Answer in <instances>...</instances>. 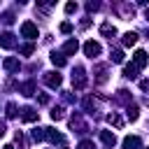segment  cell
Segmentation results:
<instances>
[{"mask_svg": "<svg viewBox=\"0 0 149 149\" xmlns=\"http://www.w3.org/2000/svg\"><path fill=\"white\" fill-rule=\"evenodd\" d=\"M72 86H74L77 91H81V88L86 86V74H84V68H74V72H72Z\"/></svg>", "mask_w": 149, "mask_h": 149, "instance_id": "obj_1", "label": "cell"}, {"mask_svg": "<svg viewBox=\"0 0 149 149\" xmlns=\"http://www.w3.org/2000/svg\"><path fill=\"white\" fill-rule=\"evenodd\" d=\"M21 35L28 37V40H35V37H37V26H35L33 21H23V23H21Z\"/></svg>", "mask_w": 149, "mask_h": 149, "instance_id": "obj_2", "label": "cell"}, {"mask_svg": "<svg viewBox=\"0 0 149 149\" xmlns=\"http://www.w3.org/2000/svg\"><path fill=\"white\" fill-rule=\"evenodd\" d=\"M100 51H102V49H100V44H98V42H93V40H88V42L84 44V54H86L88 58H95V56H100Z\"/></svg>", "mask_w": 149, "mask_h": 149, "instance_id": "obj_3", "label": "cell"}, {"mask_svg": "<svg viewBox=\"0 0 149 149\" xmlns=\"http://www.w3.org/2000/svg\"><path fill=\"white\" fill-rule=\"evenodd\" d=\"M61 81H63V77H61L58 72H47V74H44V84L51 86V88H58Z\"/></svg>", "mask_w": 149, "mask_h": 149, "instance_id": "obj_4", "label": "cell"}, {"mask_svg": "<svg viewBox=\"0 0 149 149\" xmlns=\"http://www.w3.org/2000/svg\"><path fill=\"white\" fill-rule=\"evenodd\" d=\"M147 61H149V58H147V54H144L142 49H137V51L133 54V65H135V68H144Z\"/></svg>", "mask_w": 149, "mask_h": 149, "instance_id": "obj_5", "label": "cell"}, {"mask_svg": "<svg viewBox=\"0 0 149 149\" xmlns=\"http://www.w3.org/2000/svg\"><path fill=\"white\" fill-rule=\"evenodd\" d=\"M14 44H16V40H14L12 33H2L0 35V47L2 49H14Z\"/></svg>", "mask_w": 149, "mask_h": 149, "instance_id": "obj_6", "label": "cell"}, {"mask_svg": "<svg viewBox=\"0 0 149 149\" xmlns=\"http://www.w3.org/2000/svg\"><path fill=\"white\" fill-rule=\"evenodd\" d=\"M21 119H23L26 123H33V121H37V112H35L33 107H23V109H21Z\"/></svg>", "mask_w": 149, "mask_h": 149, "instance_id": "obj_7", "label": "cell"}, {"mask_svg": "<svg viewBox=\"0 0 149 149\" xmlns=\"http://www.w3.org/2000/svg\"><path fill=\"white\" fill-rule=\"evenodd\" d=\"M142 144V140L137 137V135H128L126 140H123V149H137Z\"/></svg>", "mask_w": 149, "mask_h": 149, "instance_id": "obj_8", "label": "cell"}, {"mask_svg": "<svg viewBox=\"0 0 149 149\" xmlns=\"http://www.w3.org/2000/svg\"><path fill=\"white\" fill-rule=\"evenodd\" d=\"M77 49H79V42H77V40H68V42L63 44V54H70V56H72V54H77Z\"/></svg>", "mask_w": 149, "mask_h": 149, "instance_id": "obj_9", "label": "cell"}, {"mask_svg": "<svg viewBox=\"0 0 149 149\" xmlns=\"http://www.w3.org/2000/svg\"><path fill=\"white\" fill-rule=\"evenodd\" d=\"M100 140H102L107 147H114V144H116V135L109 133V130H102V133H100Z\"/></svg>", "mask_w": 149, "mask_h": 149, "instance_id": "obj_10", "label": "cell"}, {"mask_svg": "<svg viewBox=\"0 0 149 149\" xmlns=\"http://www.w3.org/2000/svg\"><path fill=\"white\" fill-rule=\"evenodd\" d=\"M100 33H102L105 37H109V40H112V37L116 35V28H114L112 23H102V26H100Z\"/></svg>", "mask_w": 149, "mask_h": 149, "instance_id": "obj_11", "label": "cell"}, {"mask_svg": "<svg viewBox=\"0 0 149 149\" xmlns=\"http://www.w3.org/2000/svg\"><path fill=\"white\" fill-rule=\"evenodd\" d=\"M137 42V33H133V30H128L126 35H123V47H133Z\"/></svg>", "mask_w": 149, "mask_h": 149, "instance_id": "obj_12", "label": "cell"}, {"mask_svg": "<svg viewBox=\"0 0 149 149\" xmlns=\"http://www.w3.org/2000/svg\"><path fill=\"white\" fill-rule=\"evenodd\" d=\"M2 65H5V70L14 72V70H19V58H5V61H2Z\"/></svg>", "mask_w": 149, "mask_h": 149, "instance_id": "obj_13", "label": "cell"}, {"mask_svg": "<svg viewBox=\"0 0 149 149\" xmlns=\"http://www.w3.org/2000/svg\"><path fill=\"white\" fill-rule=\"evenodd\" d=\"M47 140H51V142H63L65 137H63V133H56L54 128H47Z\"/></svg>", "mask_w": 149, "mask_h": 149, "instance_id": "obj_14", "label": "cell"}, {"mask_svg": "<svg viewBox=\"0 0 149 149\" xmlns=\"http://www.w3.org/2000/svg\"><path fill=\"white\" fill-rule=\"evenodd\" d=\"M51 63H54L56 68H63V65H65V56L58 54V51H54V54H51Z\"/></svg>", "mask_w": 149, "mask_h": 149, "instance_id": "obj_15", "label": "cell"}, {"mask_svg": "<svg viewBox=\"0 0 149 149\" xmlns=\"http://www.w3.org/2000/svg\"><path fill=\"white\" fill-rule=\"evenodd\" d=\"M107 121H109L112 126H116V128H123V119H121V116H119L116 112H112V114L107 116Z\"/></svg>", "mask_w": 149, "mask_h": 149, "instance_id": "obj_16", "label": "cell"}, {"mask_svg": "<svg viewBox=\"0 0 149 149\" xmlns=\"http://www.w3.org/2000/svg\"><path fill=\"white\" fill-rule=\"evenodd\" d=\"M21 93H23V95H33V93H35V81H26V84H21Z\"/></svg>", "mask_w": 149, "mask_h": 149, "instance_id": "obj_17", "label": "cell"}, {"mask_svg": "<svg viewBox=\"0 0 149 149\" xmlns=\"http://www.w3.org/2000/svg\"><path fill=\"white\" fill-rule=\"evenodd\" d=\"M123 77L135 79V77H137V68H135V65H126V68H123Z\"/></svg>", "mask_w": 149, "mask_h": 149, "instance_id": "obj_18", "label": "cell"}, {"mask_svg": "<svg viewBox=\"0 0 149 149\" xmlns=\"http://www.w3.org/2000/svg\"><path fill=\"white\" fill-rule=\"evenodd\" d=\"M126 114H128V119H130V121H137V116H140V109H137L135 105H128Z\"/></svg>", "mask_w": 149, "mask_h": 149, "instance_id": "obj_19", "label": "cell"}, {"mask_svg": "<svg viewBox=\"0 0 149 149\" xmlns=\"http://www.w3.org/2000/svg\"><path fill=\"white\" fill-rule=\"evenodd\" d=\"M47 137V128H35L33 130V140L35 142H40V140H44Z\"/></svg>", "mask_w": 149, "mask_h": 149, "instance_id": "obj_20", "label": "cell"}, {"mask_svg": "<svg viewBox=\"0 0 149 149\" xmlns=\"http://www.w3.org/2000/svg\"><path fill=\"white\" fill-rule=\"evenodd\" d=\"M63 116H65V114H63V107H54V109H51V119H54V121H61Z\"/></svg>", "mask_w": 149, "mask_h": 149, "instance_id": "obj_21", "label": "cell"}, {"mask_svg": "<svg viewBox=\"0 0 149 149\" xmlns=\"http://www.w3.org/2000/svg\"><path fill=\"white\" fill-rule=\"evenodd\" d=\"M5 114H7V119H14L16 116V105L14 102H7V112Z\"/></svg>", "mask_w": 149, "mask_h": 149, "instance_id": "obj_22", "label": "cell"}, {"mask_svg": "<svg viewBox=\"0 0 149 149\" xmlns=\"http://www.w3.org/2000/svg\"><path fill=\"white\" fill-rule=\"evenodd\" d=\"M19 51H21V54H23V56H30V54H33V51H35V44H23V47H21V49H19Z\"/></svg>", "mask_w": 149, "mask_h": 149, "instance_id": "obj_23", "label": "cell"}, {"mask_svg": "<svg viewBox=\"0 0 149 149\" xmlns=\"http://www.w3.org/2000/svg\"><path fill=\"white\" fill-rule=\"evenodd\" d=\"M112 61H114V63H123V51H121V49L112 51Z\"/></svg>", "mask_w": 149, "mask_h": 149, "instance_id": "obj_24", "label": "cell"}, {"mask_svg": "<svg viewBox=\"0 0 149 149\" xmlns=\"http://www.w3.org/2000/svg\"><path fill=\"white\" fill-rule=\"evenodd\" d=\"M77 149H93V142H91V140H84V142H79Z\"/></svg>", "mask_w": 149, "mask_h": 149, "instance_id": "obj_25", "label": "cell"}, {"mask_svg": "<svg viewBox=\"0 0 149 149\" xmlns=\"http://www.w3.org/2000/svg\"><path fill=\"white\" fill-rule=\"evenodd\" d=\"M65 12H68V14L77 12V2H68V5H65Z\"/></svg>", "mask_w": 149, "mask_h": 149, "instance_id": "obj_26", "label": "cell"}, {"mask_svg": "<svg viewBox=\"0 0 149 149\" xmlns=\"http://www.w3.org/2000/svg\"><path fill=\"white\" fill-rule=\"evenodd\" d=\"M61 33H72V23H61Z\"/></svg>", "mask_w": 149, "mask_h": 149, "instance_id": "obj_27", "label": "cell"}, {"mask_svg": "<svg viewBox=\"0 0 149 149\" xmlns=\"http://www.w3.org/2000/svg\"><path fill=\"white\" fill-rule=\"evenodd\" d=\"M98 7H100V5H98V2H88V5H86V9H88V12H95V9H98Z\"/></svg>", "mask_w": 149, "mask_h": 149, "instance_id": "obj_28", "label": "cell"}, {"mask_svg": "<svg viewBox=\"0 0 149 149\" xmlns=\"http://www.w3.org/2000/svg\"><path fill=\"white\" fill-rule=\"evenodd\" d=\"M47 102H49V95L42 93V95H40V105H47Z\"/></svg>", "mask_w": 149, "mask_h": 149, "instance_id": "obj_29", "label": "cell"}, {"mask_svg": "<svg viewBox=\"0 0 149 149\" xmlns=\"http://www.w3.org/2000/svg\"><path fill=\"white\" fill-rule=\"evenodd\" d=\"M140 86H142L144 91H149V79H144V81H140Z\"/></svg>", "mask_w": 149, "mask_h": 149, "instance_id": "obj_30", "label": "cell"}, {"mask_svg": "<svg viewBox=\"0 0 149 149\" xmlns=\"http://www.w3.org/2000/svg\"><path fill=\"white\" fill-rule=\"evenodd\" d=\"M5 133H7V126H5V123H2V121H0V137H2V135H5Z\"/></svg>", "mask_w": 149, "mask_h": 149, "instance_id": "obj_31", "label": "cell"}, {"mask_svg": "<svg viewBox=\"0 0 149 149\" xmlns=\"http://www.w3.org/2000/svg\"><path fill=\"white\" fill-rule=\"evenodd\" d=\"M2 149H14V147H12V144H5V147H2Z\"/></svg>", "mask_w": 149, "mask_h": 149, "instance_id": "obj_32", "label": "cell"}, {"mask_svg": "<svg viewBox=\"0 0 149 149\" xmlns=\"http://www.w3.org/2000/svg\"><path fill=\"white\" fill-rule=\"evenodd\" d=\"M144 16H147V21H149V7H147V12H144Z\"/></svg>", "mask_w": 149, "mask_h": 149, "instance_id": "obj_33", "label": "cell"}, {"mask_svg": "<svg viewBox=\"0 0 149 149\" xmlns=\"http://www.w3.org/2000/svg\"><path fill=\"white\" fill-rule=\"evenodd\" d=\"M61 149H68V147H61Z\"/></svg>", "mask_w": 149, "mask_h": 149, "instance_id": "obj_34", "label": "cell"}]
</instances>
